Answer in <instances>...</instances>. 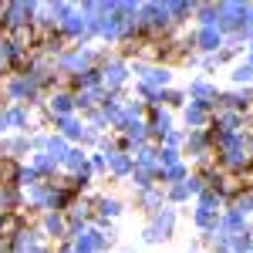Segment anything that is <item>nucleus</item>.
<instances>
[{
	"mask_svg": "<svg viewBox=\"0 0 253 253\" xmlns=\"http://www.w3.org/2000/svg\"><path fill=\"white\" fill-rule=\"evenodd\" d=\"M199 44H203L206 51H213L216 44H219V34H213V31H203V38H199Z\"/></svg>",
	"mask_w": 253,
	"mask_h": 253,
	"instance_id": "nucleus-6",
	"label": "nucleus"
},
{
	"mask_svg": "<svg viewBox=\"0 0 253 253\" xmlns=\"http://www.w3.org/2000/svg\"><path fill=\"white\" fill-rule=\"evenodd\" d=\"M250 78H253L250 68H240V71H236V81H250Z\"/></svg>",
	"mask_w": 253,
	"mask_h": 253,
	"instance_id": "nucleus-8",
	"label": "nucleus"
},
{
	"mask_svg": "<svg viewBox=\"0 0 253 253\" xmlns=\"http://www.w3.org/2000/svg\"><path fill=\"white\" fill-rule=\"evenodd\" d=\"M20 226H24V219H20L17 213H0V243L17 240V236H20Z\"/></svg>",
	"mask_w": 253,
	"mask_h": 253,
	"instance_id": "nucleus-1",
	"label": "nucleus"
},
{
	"mask_svg": "<svg viewBox=\"0 0 253 253\" xmlns=\"http://www.w3.org/2000/svg\"><path fill=\"white\" fill-rule=\"evenodd\" d=\"M236 179H240V189H243V193H253V162L243 166V169L236 172Z\"/></svg>",
	"mask_w": 253,
	"mask_h": 253,
	"instance_id": "nucleus-4",
	"label": "nucleus"
},
{
	"mask_svg": "<svg viewBox=\"0 0 253 253\" xmlns=\"http://www.w3.org/2000/svg\"><path fill=\"white\" fill-rule=\"evenodd\" d=\"M17 182H20V166L10 156H0V186L10 189V186H17Z\"/></svg>",
	"mask_w": 253,
	"mask_h": 253,
	"instance_id": "nucleus-2",
	"label": "nucleus"
},
{
	"mask_svg": "<svg viewBox=\"0 0 253 253\" xmlns=\"http://www.w3.org/2000/svg\"><path fill=\"white\" fill-rule=\"evenodd\" d=\"M91 216V203L88 199H75L71 203V219H88Z\"/></svg>",
	"mask_w": 253,
	"mask_h": 253,
	"instance_id": "nucleus-3",
	"label": "nucleus"
},
{
	"mask_svg": "<svg viewBox=\"0 0 253 253\" xmlns=\"http://www.w3.org/2000/svg\"><path fill=\"white\" fill-rule=\"evenodd\" d=\"M47 230H51L54 236H61L64 233V219H61V216H47Z\"/></svg>",
	"mask_w": 253,
	"mask_h": 253,
	"instance_id": "nucleus-7",
	"label": "nucleus"
},
{
	"mask_svg": "<svg viewBox=\"0 0 253 253\" xmlns=\"http://www.w3.org/2000/svg\"><path fill=\"white\" fill-rule=\"evenodd\" d=\"M98 213H101V216H115L118 213V203H115V199H98Z\"/></svg>",
	"mask_w": 253,
	"mask_h": 253,
	"instance_id": "nucleus-5",
	"label": "nucleus"
}]
</instances>
